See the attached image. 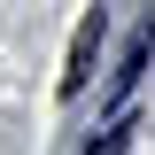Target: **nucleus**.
<instances>
[{
    "instance_id": "1",
    "label": "nucleus",
    "mask_w": 155,
    "mask_h": 155,
    "mask_svg": "<svg viewBox=\"0 0 155 155\" xmlns=\"http://www.w3.org/2000/svg\"><path fill=\"white\" fill-rule=\"evenodd\" d=\"M101 23H109V16L93 8V16L78 23V39H70V70H62V93H70V101L93 85V62H101Z\"/></svg>"
},
{
    "instance_id": "2",
    "label": "nucleus",
    "mask_w": 155,
    "mask_h": 155,
    "mask_svg": "<svg viewBox=\"0 0 155 155\" xmlns=\"http://www.w3.org/2000/svg\"><path fill=\"white\" fill-rule=\"evenodd\" d=\"M147 47H155V23H140V31H132V47H124V70H116V93H124V85L147 70Z\"/></svg>"
},
{
    "instance_id": "3",
    "label": "nucleus",
    "mask_w": 155,
    "mask_h": 155,
    "mask_svg": "<svg viewBox=\"0 0 155 155\" xmlns=\"http://www.w3.org/2000/svg\"><path fill=\"white\" fill-rule=\"evenodd\" d=\"M124 147H132V116H116V124H109V132H101L85 155H124Z\"/></svg>"
}]
</instances>
